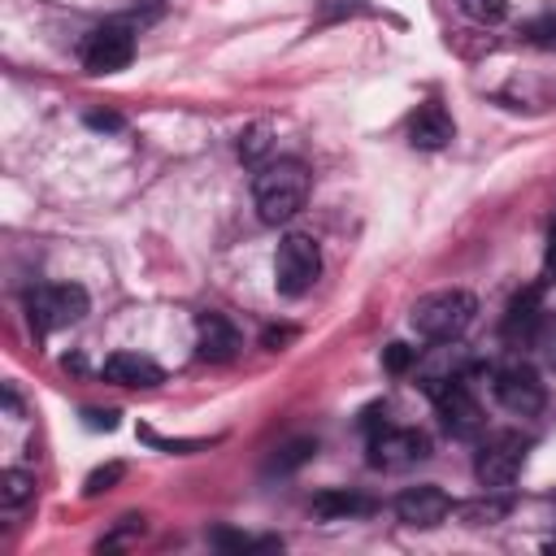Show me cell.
<instances>
[{"instance_id":"1","label":"cell","mask_w":556,"mask_h":556,"mask_svg":"<svg viewBox=\"0 0 556 556\" xmlns=\"http://www.w3.org/2000/svg\"><path fill=\"white\" fill-rule=\"evenodd\" d=\"M252 200H256V217L269 226L291 222L304 200H308V169L300 161H269L256 169L252 178Z\"/></svg>"},{"instance_id":"2","label":"cell","mask_w":556,"mask_h":556,"mask_svg":"<svg viewBox=\"0 0 556 556\" xmlns=\"http://www.w3.org/2000/svg\"><path fill=\"white\" fill-rule=\"evenodd\" d=\"M473 313H478V300L469 291H460V287L434 291V295L413 304V330L430 343H456L469 330Z\"/></svg>"},{"instance_id":"3","label":"cell","mask_w":556,"mask_h":556,"mask_svg":"<svg viewBox=\"0 0 556 556\" xmlns=\"http://www.w3.org/2000/svg\"><path fill=\"white\" fill-rule=\"evenodd\" d=\"M321 278V248L308 235H287L274 252V287L282 295H304Z\"/></svg>"},{"instance_id":"4","label":"cell","mask_w":556,"mask_h":556,"mask_svg":"<svg viewBox=\"0 0 556 556\" xmlns=\"http://www.w3.org/2000/svg\"><path fill=\"white\" fill-rule=\"evenodd\" d=\"M83 313H87V291L78 282H52V287H39L26 295V317L39 334L74 326Z\"/></svg>"},{"instance_id":"5","label":"cell","mask_w":556,"mask_h":556,"mask_svg":"<svg viewBox=\"0 0 556 556\" xmlns=\"http://www.w3.org/2000/svg\"><path fill=\"white\" fill-rule=\"evenodd\" d=\"M526 439L521 434H495L491 443H482L478 447V460H473V473H478V482L486 486V491H504V486H513V478L521 473V465H526Z\"/></svg>"},{"instance_id":"6","label":"cell","mask_w":556,"mask_h":556,"mask_svg":"<svg viewBox=\"0 0 556 556\" xmlns=\"http://www.w3.org/2000/svg\"><path fill=\"white\" fill-rule=\"evenodd\" d=\"M135 56V35L126 26H96L87 39H83V65L91 74H113V70H126Z\"/></svg>"},{"instance_id":"7","label":"cell","mask_w":556,"mask_h":556,"mask_svg":"<svg viewBox=\"0 0 556 556\" xmlns=\"http://www.w3.org/2000/svg\"><path fill=\"white\" fill-rule=\"evenodd\" d=\"M426 456H430V439L421 430H391V426H382L369 439V465H378V469H404V465L426 460Z\"/></svg>"},{"instance_id":"8","label":"cell","mask_w":556,"mask_h":556,"mask_svg":"<svg viewBox=\"0 0 556 556\" xmlns=\"http://www.w3.org/2000/svg\"><path fill=\"white\" fill-rule=\"evenodd\" d=\"M434 404H439V417H443L447 434L469 439V434L482 430V408H478V400H473V391H469V378H456V382L439 387V391H434Z\"/></svg>"},{"instance_id":"9","label":"cell","mask_w":556,"mask_h":556,"mask_svg":"<svg viewBox=\"0 0 556 556\" xmlns=\"http://www.w3.org/2000/svg\"><path fill=\"white\" fill-rule=\"evenodd\" d=\"M452 508H456L452 495H447L443 486H434V482L408 486V491L395 500V517H400L404 526H413V530H430V526H439Z\"/></svg>"},{"instance_id":"10","label":"cell","mask_w":556,"mask_h":556,"mask_svg":"<svg viewBox=\"0 0 556 556\" xmlns=\"http://www.w3.org/2000/svg\"><path fill=\"white\" fill-rule=\"evenodd\" d=\"M495 400L517 413V417H530L543 408V382L530 365H513V369H500L495 374Z\"/></svg>"},{"instance_id":"11","label":"cell","mask_w":556,"mask_h":556,"mask_svg":"<svg viewBox=\"0 0 556 556\" xmlns=\"http://www.w3.org/2000/svg\"><path fill=\"white\" fill-rule=\"evenodd\" d=\"M195 343H200V356H204V361L222 365V361H230V356L239 352V330H235L222 313H200V321H195Z\"/></svg>"},{"instance_id":"12","label":"cell","mask_w":556,"mask_h":556,"mask_svg":"<svg viewBox=\"0 0 556 556\" xmlns=\"http://www.w3.org/2000/svg\"><path fill=\"white\" fill-rule=\"evenodd\" d=\"M452 135H456V126H452V117H447V109H443L439 100H426V104L408 117V139H413L417 148H443Z\"/></svg>"},{"instance_id":"13","label":"cell","mask_w":556,"mask_h":556,"mask_svg":"<svg viewBox=\"0 0 556 556\" xmlns=\"http://www.w3.org/2000/svg\"><path fill=\"white\" fill-rule=\"evenodd\" d=\"M104 378L117 382V387H156L165 374H161L156 361H148V356H139V352H113V356L104 361Z\"/></svg>"},{"instance_id":"14","label":"cell","mask_w":556,"mask_h":556,"mask_svg":"<svg viewBox=\"0 0 556 556\" xmlns=\"http://www.w3.org/2000/svg\"><path fill=\"white\" fill-rule=\"evenodd\" d=\"M374 504L365 500V495H352V491H321V495H313V513L317 517H326V521H334V517H356V513H369Z\"/></svg>"},{"instance_id":"15","label":"cell","mask_w":556,"mask_h":556,"mask_svg":"<svg viewBox=\"0 0 556 556\" xmlns=\"http://www.w3.org/2000/svg\"><path fill=\"white\" fill-rule=\"evenodd\" d=\"M35 495V478L26 469H4L0 473V504L4 508H22Z\"/></svg>"},{"instance_id":"16","label":"cell","mask_w":556,"mask_h":556,"mask_svg":"<svg viewBox=\"0 0 556 556\" xmlns=\"http://www.w3.org/2000/svg\"><path fill=\"white\" fill-rule=\"evenodd\" d=\"M508 513V500H473V504H460L456 508V517L465 521V526H491V521H500Z\"/></svg>"},{"instance_id":"17","label":"cell","mask_w":556,"mask_h":556,"mask_svg":"<svg viewBox=\"0 0 556 556\" xmlns=\"http://www.w3.org/2000/svg\"><path fill=\"white\" fill-rule=\"evenodd\" d=\"M139 534H143V517L130 513V517H122V526H117L113 534L100 539V552H113V547H122V543H130V539H139Z\"/></svg>"},{"instance_id":"18","label":"cell","mask_w":556,"mask_h":556,"mask_svg":"<svg viewBox=\"0 0 556 556\" xmlns=\"http://www.w3.org/2000/svg\"><path fill=\"white\" fill-rule=\"evenodd\" d=\"M534 300H539L534 291H526L521 300H513V308H508V334H517V326H521V330L534 326Z\"/></svg>"},{"instance_id":"19","label":"cell","mask_w":556,"mask_h":556,"mask_svg":"<svg viewBox=\"0 0 556 556\" xmlns=\"http://www.w3.org/2000/svg\"><path fill=\"white\" fill-rule=\"evenodd\" d=\"M265 148H269V130H265V126H252V130L239 135V156H243V161H261Z\"/></svg>"},{"instance_id":"20","label":"cell","mask_w":556,"mask_h":556,"mask_svg":"<svg viewBox=\"0 0 556 556\" xmlns=\"http://www.w3.org/2000/svg\"><path fill=\"white\" fill-rule=\"evenodd\" d=\"M460 9L473 17V22H500L508 0H460Z\"/></svg>"},{"instance_id":"21","label":"cell","mask_w":556,"mask_h":556,"mask_svg":"<svg viewBox=\"0 0 556 556\" xmlns=\"http://www.w3.org/2000/svg\"><path fill=\"white\" fill-rule=\"evenodd\" d=\"M217 547H235V552H252V547H278V539H248V534H230V530H217L213 534Z\"/></svg>"},{"instance_id":"22","label":"cell","mask_w":556,"mask_h":556,"mask_svg":"<svg viewBox=\"0 0 556 556\" xmlns=\"http://www.w3.org/2000/svg\"><path fill=\"white\" fill-rule=\"evenodd\" d=\"M117 478H122V465L113 460V465H104V469H96V473L87 478V486H83V495H87V500H96V495H100V491H109V486H113Z\"/></svg>"},{"instance_id":"23","label":"cell","mask_w":556,"mask_h":556,"mask_svg":"<svg viewBox=\"0 0 556 556\" xmlns=\"http://www.w3.org/2000/svg\"><path fill=\"white\" fill-rule=\"evenodd\" d=\"M382 361H387V369H391V374H404V369H413V365H417V352H413V348H404V343H391V348L382 352Z\"/></svg>"},{"instance_id":"24","label":"cell","mask_w":556,"mask_h":556,"mask_svg":"<svg viewBox=\"0 0 556 556\" xmlns=\"http://www.w3.org/2000/svg\"><path fill=\"white\" fill-rule=\"evenodd\" d=\"M543 274H547V278H556V222H552V230H547V252H543Z\"/></svg>"},{"instance_id":"25","label":"cell","mask_w":556,"mask_h":556,"mask_svg":"<svg viewBox=\"0 0 556 556\" xmlns=\"http://www.w3.org/2000/svg\"><path fill=\"white\" fill-rule=\"evenodd\" d=\"M87 122H91L96 130H117V126H122V117H117V113H87Z\"/></svg>"},{"instance_id":"26","label":"cell","mask_w":556,"mask_h":556,"mask_svg":"<svg viewBox=\"0 0 556 556\" xmlns=\"http://www.w3.org/2000/svg\"><path fill=\"white\" fill-rule=\"evenodd\" d=\"M87 426L91 430H113L117 426V413H87Z\"/></svg>"}]
</instances>
